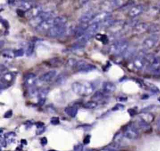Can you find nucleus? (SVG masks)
Segmentation results:
<instances>
[{
	"label": "nucleus",
	"instance_id": "cd10ccee",
	"mask_svg": "<svg viewBox=\"0 0 160 151\" xmlns=\"http://www.w3.org/2000/svg\"><path fill=\"white\" fill-rule=\"evenodd\" d=\"M98 105V103L97 102L94 100H92V101H89L85 103L84 105V107L88 109H94L96 108Z\"/></svg>",
	"mask_w": 160,
	"mask_h": 151
},
{
	"label": "nucleus",
	"instance_id": "5701e85b",
	"mask_svg": "<svg viewBox=\"0 0 160 151\" xmlns=\"http://www.w3.org/2000/svg\"><path fill=\"white\" fill-rule=\"evenodd\" d=\"M138 128L144 132H150L151 130V127L150 125V124L142 119H140L138 121Z\"/></svg>",
	"mask_w": 160,
	"mask_h": 151
},
{
	"label": "nucleus",
	"instance_id": "f03ea898",
	"mask_svg": "<svg viewBox=\"0 0 160 151\" xmlns=\"http://www.w3.org/2000/svg\"><path fill=\"white\" fill-rule=\"evenodd\" d=\"M128 48V41L126 40H119L111 45L109 51L111 53L116 56H123Z\"/></svg>",
	"mask_w": 160,
	"mask_h": 151
},
{
	"label": "nucleus",
	"instance_id": "72a5a7b5",
	"mask_svg": "<svg viewBox=\"0 0 160 151\" xmlns=\"http://www.w3.org/2000/svg\"><path fill=\"white\" fill-rule=\"evenodd\" d=\"M45 130H46V127L44 125L42 126V127H38V128H37L36 134L37 135H41L42 133H44Z\"/></svg>",
	"mask_w": 160,
	"mask_h": 151
},
{
	"label": "nucleus",
	"instance_id": "c756f323",
	"mask_svg": "<svg viewBox=\"0 0 160 151\" xmlns=\"http://www.w3.org/2000/svg\"><path fill=\"white\" fill-rule=\"evenodd\" d=\"M34 45L33 43L30 42L26 49V54L28 56H31L34 52Z\"/></svg>",
	"mask_w": 160,
	"mask_h": 151
},
{
	"label": "nucleus",
	"instance_id": "9b49d317",
	"mask_svg": "<svg viewBox=\"0 0 160 151\" xmlns=\"http://www.w3.org/2000/svg\"><path fill=\"white\" fill-rule=\"evenodd\" d=\"M44 11L43 7L41 5H35L29 10L26 11L25 16L29 19H33L39 16L41 12Z\"/></svg>",
	"mask_w": 160,
	"mask_h": 151
},
{
	"label": "nucleus",
	"instance_id": "de8ad7c7",
	"mask_svg": "<svg viewBox=\"0 0 160 151\" xmlns=\"http://www.w3.org/2000/svg\"><path fill=\"white\" fill-rule=\"evenodd\" d=\"M49 151H57V150H49Z\"/></svg>",
	"mask_w": 160,
	"mask_h": 151
},
{
	"label": "nucleus",
	"instance_id": "4c0bfd02",
	"mask_svg": "<svg viewBox=\"0 0 160 151\" xmlns=\"http://www.w3.org/2000/svg\"><path fill=\"white\" fill-rule=\"evenodd\" d=\"M90 142V135H86L84 139V144L85 145L88 144Z\"/></svg>",
	"mask_w": 160,
	"mask_h": 151
},
{
	"label": "nucleus",
	"instance_id": "6e6552de",
	"mask_svg": "<svg viewBox=\"0 0 160 151\" xmlns=\"http://www.w3.org/2000/svg\"><path fill=\"white\" fill-rule=\"evenodd\" d=\"M67 31L66 26H54L49 29L46 34L49 37L57 38L64 35Z\"/></svg>",
	"mask_w": 160,
	"mask_h": 151
},
{
	"label": "nucleus",
	"instance_id": "9d476101",
	"mask_svg": "<svg viewBox=\"0 0 160 151\" xmlns=\"http://www.w3.org/2000/svg\"><path fill=\"white\" fill-rule=\"evenodd\" d=\"M146 62H147V61H146V56L141 54H139L133 59L132 65L135 69L138 71H140L144 67Z\"/></svg>",
	"mask_w": 160,
	"mask_h": 151
},
{
	"label": "nucleus",
	"instance_id": "c9c22d12",
	"mask_svg": "<svg viewBox=\"0 0 160 151\" xmlns=\"http://www.w3.org/2000/svg\"><path fill=\"white\" fill-rule=\"evenodd\" d=\"M12 112L11 110H9L7 112H6V113L4 114V118H9L12 116Z\"/></svg>",
	"mask_w": 160,
	"mask_h": 151
},
{
	"label": "nucleus",
	"instance_id": "49530a36",
	"mask_svg": "<svg viewBox=\"0 0 160 151\" xmlns=\"http://www.w3.org/2000/svg\"><path fill=\"white\" fill-rule=\"evenodd\" d=\"M89 0H81V1L83 2V3H86V2H87L88 1H89Z\"/></svg>",
	"mask_w": 160,
	"mask_h": 151
},
{
	"label": "nucleus",
	"instance_id": "ea45409f",
	"mask_svg": "<svg viewBox=\"0 0 160 151\" xmlns=\"http://www.w3.org/2000/svg\"><path fill=\"white\" fill-rule=\"evenodd\" d=\"M156 128H157V130L160 132V117L158 118L156 122Z\"/></svg>",
	"mask_w": 160,
	"mask_h": 151
},
{
	"label": "nucleus",
	"instance_id": "58836bf2",
	"mask_svg": "<svg viewBox=\"0 0 160 151\" xmlns=\"http://www.w3.org/2000/svg\"><path fill=\"white\" fill-rule=\"evenodd\" d=\"M64 80V77L62 76V75H61V76H59L57 78L56 81H57V82H58V84H60V83H61L62 81Z\"/></svg>",
	"mask_w": 160,
	"mask_h": 151
},
{
	"label": "nucleus",
	"instance_id": "4468645a",
	"mask_svg": "<svg viewBox=\"0 0 160 151\" xmlns=\"http://www.w3.org/2000/svg\"><path fill=\"white\" fill-rule=\"evenodd\" d=\"M14 76L12 72L4 73L1 78V87L2 89L5 87H8L10 84L13 81Z\"/></svg>",
	"mask_w": 160,
	"mask_h": 151
},
{
	"label": "nucleus",
	"instance_id": "2f4dec72",
	"mask_svg": "<svg viewBox=\"0 0 160 151\" xmlns=\"http://www.w3.org/2000/svg\"><path fill=\"white\" fill-rule=\"evenodd\" d=\"M15 57H21L24 54V51L22 49H19L17 50H15Z\"/></svg>",
	"mask_w": 160,
	"mask_h": 151
},
{
	"label": "nucleus",
	"instance_id": "2eb2a0df",
	"mask_svg": "<svg viewBox=\"0 0 160 151\" xmlns=\"http://www.w3.org/2000/svg\"><path fill=\"white\" fill-rule=\"evenodd\" d=\"M144 11V7L142 5L138 4L132 6L128 11V16L131 18L136 17L141 14Z\"/></svg>",
	"mask_w": 160,
	"mask_h": 151
},
{
	"label": "nucleus",
	"instance_id": "4be33fe9",
	"mask_svg": "<svg viewBox=\"0 0 160 151\" xmlns=\"http://www.w3.org/2000/svg\"><path fill=\"white\" fill-rule=\"evenodd\" d=\"M102 90L108 94V93H112L114 92L116 89V85L112 82H104L102 84Z\"/></svg>",
	"mask_w": 160,
	"mask_h": 151
},
{
	"label": "nucleus",
	"instance_id": "6ab92c4d",
	"mask_svg": "<svg viewBox=\"0 0 160 151\" xmlns=\"http://www.w3.org/2000/svg\"><path fill=\"white\" fill-rule=\"evenodd\" d=\"M95 16L96 13L92 11L86 12L80 17L79 22L82 23H90Z\"/></svg>",
	"mask_w": 160,
	"mask_h": 151
},
{
	"label": "nucleus",
	"instance_id": "1a4fd4ad",
	"mask_svg": "<svg viewBox=\"0 0 160 151\" xmlns=\"http://www.w3.org/2000/svg\"><path fill=\"white\" fill-rule=\"evenodd\" d=\"M112 14L109 11H102L99 13H98L96 14L93 19L91 21L90 23H98L100 24L104 21H106L108 20H109L111 19ZM89 23V24H90Z\"/></svg>",
	"mask_w": 160,
	"mask_h": 151
},
{
	"label": "nucleus",
	"instance_id": "20e7f679",
	"mask_svg": "<svg viewBox=\"0 0 160 151\" xmlns=\"http://www.w3.org/2000/svg\"><path fill=\"white\" fill-rule=\"evenodd\" d=\"M123 135L129 139H136L139 137V129L134 124H129L124 127Z\"/></svg>",
	"mask_w": 160,
	"mask_h": 151
},
{
	"label": "nucleus",
	"instance_id": "473e14b6",
	"mask_svg": "<svg viewBox=\"0 0 160 151\" xmlns=\"http://www.w3.org/2000/svg\"><path fill=\"white\" fill-rule=\"evenodd\" d=\"M124 109V105L121 104H117L116 105H114L113 107V108L112 109V110H122Z\"/></svg>",
	"mask_w": 160,
	"mask_h": 151
},
{
	"label": "nucleus",
	"instance_id": "a18cd8bd",
	"mask_svg": "<svg viewBox=\"0 0 160 151\" xmlns=\"http://www.w3.org/2000/svg\"><path fill=\"white\" fill-rule=\"evenodd\" d=\"M21 1H34V0H19Z\"/></svg>",
	"mask_w": 160,
	"mask_h": 151
},
{
	"label": "nucleus",
	"instance_id": "79ce46f5",
	"mask_svg": "<svg viewBox=\"0 0 160 151\" xmlns=\"http://www.w3.org/2000/svg\"><path fill=\"white\" fill-rule=\"evenodd\" d=\"M35 125H36L37 128H38V127H41L44 126V124L43 122H38L35 123Z\"/></svg>",
	"mask_w": 160,
	"mask_h": 151
},
{
	"label": "nucleus",
	"instance_id": "c03bdc74",
	"mask_svg": "<svg viewBox=\"0 0 160 151\" xmlns=\"http://www.w3.org/2000/svg\"><path fill=\"white\" fill-rule=\"evenodd\" d=\"M127 100V98H124V97H119V99H118V100L120 101V102H122V101H126Z\"/></svg>",
	"mask_w": 160,
	"mask_h": 151
},
{
	"label": "nucleus",
	"instance_id": "c85d7f7f",
	"mask_svg": "<svg viewBox=\"0 0 160 151\" xmlns=\"http://www.w3.org/2000/svg\"><path fill=\"white\" fill-rule=\"evenodd\" d=\"M160 31V26L157 24H149V28L148 32L154 34L156 32H158Z\"/></svg>",
	"mask_w": 160,
	"mask_h": 151
},
{
	"label": "nucleus",
	"instance_id": "b1692460",
	"mask_svg": "<svg viewBox=\"0 0 160 151\" xmlns=\"http://www.w3.org/2000/svg\"><path fill=\"white\" fill-rule=\"evenodd\" d=\"M139 118L140 119H142L148 123H151L154 120V115L149 112H142L139 114Z\"/></svg>",
	"mask_w": 160,
	"mask_h": 151
},
{
	"label": "nucleus",
	"instance_id": "37998d69",
	"mask_svg": "<svg viewBox=\"0 0 160 151\" xmlns=\"http://www.w3.org/2000/svg\"><path fill=\"white\" fill-rule=\"evenodd\" d=\"M128 112H129V115H130L131 116H133V115L136 114L135 111H134L132 109H129V110H128Z\"/></svg>",
	"mask_w": 160,
	"mask_h": 151
},
{
	"label": "nucleus",
	"instance_id": "412c9836",
	"mask_svg": "<svg viewBox=\"0 0 160 151\" xmlns=\"http://www.w3.org/2000/svg\"><path fill=\"white\" fill-rule=\"evenodd\" d=\"M49 90L48 89H42L38 93V104L41 106L43 105L46 99V96L48 94Z\"/></svg>",
	"mask_w": 160,
	"mask_h": 151
},
{
	"label": "nucleus",
	"instance_id": "0eeeda50",
	"mask_svg": "<svg viewBox=\"0 0 160 151\" xmlns=\"http://www.w3.org/2000/svg\"><path fill=\"white\" fill-rule=\"evenodd\" d=\"M160 36L158 34H152L149 37H146L142 42V47L146 49L149 50L153 48L159 41Z\"/></svg>",
	"mask_w": 160,
	"mask_h": 151
},
{
	"label": "nucleus",
	"instance_id": "f704fd0d",
	"mask_svg": "<svg viewBox=\"0 0 160 151\" xmlns=\"http://www.w3.org/2000/svg\"><path fill=\"white\" fill-rule=\"evenodd\" d=\"M51 123L53 125H57L59 123V119L57 117H54L51 119Z\"/></svg>",
	"mask_w": 160,
	"mask_h": 151
},
{
	"label": "nucleus",
	"instance_id": "ddd939ff",
	"mask_svg": "<svg viewBox=\"0 0 160 151\" xmlns=\"http://www.w3.org/2000/svg\"><path fill=\"white\" fill-rule=\"evenodd\" d=\"M149 24L145 22H140L135 24L132 29V32L134 34H142L145 32H148Z\"/></svg>",
	"mask_w": 160,
	"mask_h": 151
},
{
	"label": "nucleus",
	"instance_id": "bb28decb",
	"mask_svg": "<svg viewBox=\"0 0 160 151\" xmlns=\"http://www.w3.org/2000/svg\"><path fill=\"white\" fill-rule=\"evenodd\" d=\"M2 56L5 58L8 59H12L13 57H15V51L11 49H6L2 51L1 52Z\"/></svg>",
	"mask_w": 160,
	"mask_h": 151
},
{
	"label": "nucleus",
	"instance_id": "393cba45",
	"mask_svg": "<svg viewBox=\"0 0 160 151\" xmlns=\"http://www.w3.org/2000/svg\"><path fill=\"white\" fill-rule=\"evenodd\" d=\"M78 109L76 106H68L64 109L65 113L71 117H75L78 114Z\"/></svg>",
	"mask_w": 160,
	"mask_h": 151
},
{
	"label": "nucleus",
	"instance_id": "423d86ee",
	"mask_svg": "<svg viewBox=\"0 0 160 151\" xmlns=\"http://www.w3.org/2000/svg\"><path fill=\"white\" fill-rule=\"evenodd\" d=\"M56 17V16H55ZM55 17L46 19L39 25H38L35 28V30L38 32H47L49 29L56 26V21Z\"/></svg>",
	"mask_w": 160,
	"mask_h": 151
},
{
	"label": "nucleus",
	"instance_id": "e433bc0d",
	"mask_svg": "<svg viewBox=\"0 0 160 151\" xmlns=\"http://www.w3.org/2000/svg\"><path fill=\"white\" fill-rule=\"evenodd\" d=\"M6 139H5V137H3L2 136H1V145L2 147H6Z\"/></svg>",
	"mask_w": 160,
	"mask_h": 151
},
{
	"label": "nucleus",
	"instance_id": "7c9ffc66",
	"mask_svg": "<svg viewBox=\"0 0 160 151\" xmlns=\"http://www.w3.org/2000/svg\"><path fill=\"white\" fill-rule=\"evenodd\" d=\"M74 151H89L88 149H86L82 144H79L74 147Z\"/></svg>",
	"mask_w": 160,
	"mask_h": 151
},
{
	"label": "nucleus",
	"instance_id": "a878e982",
	"mask_svg": "<svg viewBox=\"0 0 160 151\" xmlns=\"http://www.w3.org/2000/svg\"><path fill=\"white\" fill-rule=\"evenodd\" d=\"M105 93L103 90L102 92V91H97L94 93V94L92 96V99L93 100L98 102H100V101H102L103 99H105Z\"/></svg>",
	"mask_w": 160,
	"mask_h": 151
},
{
	"label": "nucleus",
	"instance_id": "f3484780",
	"mask_svg": "<svg viewBox=\"0 0 160 151\" xmlns=\"http://www.w3.org/2000/svg\"><path fill=\"white\" fill-rule=\"evenodd\" d=\"M24 81L25 85L27 87H28L29 88L33 87H34V85L36 83V81H37L36 76L33 73H29L25 76Z\"/></svg>",
	"mask_w": 160,
	"mask_h": 151
},
{
	"label": "nucleus",
	"instance_id": "f257e3e1",
	"mask_svg": "<svg viewBox=\"0 0 160 151\" xmlns=\"http://www.w3.org/2000/svg\"><path fill=\"white\" fill-rule=\"evenodd\" d=\"M72 91L79 95L87 96L91 94L94 90V85L90 82H74L71 85Z\"/></svg>",
	"mask_w": 160,
	"mask_h": 151
},
{
	"label": "nucleus",
	"instance_id": "7ed1b4c3",
	"mask_svg": "<svg viewBox=\"0 0 160 151\" xmlns=\"http://www.w3.org/2000/svg\"><path fill=\"white\" fill-rule=\"evenodd\" d=\"M54 17H55V14L53 11H44L37 17L30 19V24L31 26H34V27H36L38 25H39L42 21L46 20V19H50V18H52Z\"/></svg>",
	"mask_w": 160,
	"mask_h": 151
},
{
	"label": "nucleus",
	"instance_id": "39448f33",
	"mask_svg": "<svg viewBox=\"0 0 160 151\" xmlns=\"http://www.w3.org/2000/svg\"><path fill=\"white\" fill-rule=\"evenodd\" d=\"M146 58L149 63V70L154 74L160 73V57L152 56L151 57H146Z\"/></svg>",
	"mask_w": 160,
	"mask_h": 151
},
{
	"label": "nucleus",
	"instance_id": "a211bd4d",
	"mask_svg": "<svg viewBox=\"0 0 160 151\" xmlns=\"http://www.w3.org/2000/svg\"><path fill=\"white\" fill-rule=\"evenodd\" d=\"M57 74V72L55 70L49 71L39 77V80L42 82H48L54 79Z\"/></svg>",
	"mask_w": 160,
	"mask_h": 151
},
{
	"label": "nucleus",
	"instance_id": "aec40b11",
	"mask_svg": "<svg viewBox=\"0 0 160 151\" xmlns=\"http://www.w3.org/2000/svg\"><path fill=\"white\" fill-rule=\"evenodd\" d=\"M35 1H19L16 2L18 6L24 11H28L35 6Z\"/></svg>",
	"mask_w": 160,
	"mask_h": 151
},
{
	"label": "nucleus",
	"instance_id": "a19ab883",
	"mask_svg": "<svg viewBox=\"0 0 160 151\" xmlns=\"http://www.w3.org/2000/svg\"><path fill=\"white\" fill-rule=\"evenodd\" d=\"M47 142H48V140H47V139L46 138V137H42V138H41V143L42 144V145H46V144H47Z\"/></svg>",
	"mask_w": 160,
	"mask_h": 151
},
{
	"label": "nucleus",
	"instance_id": "f8f14e48",
	"mask_svg": "<svg viewBox=\"0 0 160 151\" xmlns=\"http://www.w3.org/2000/svg\"><path fill=\"white\" fill-rule=\"evenodd\" d=\"M78 71L79 72H89L90 71H92L94 69H96V66H94L92 64L87 63L83 61H78L76 67Z\"/></svg>",
	"mask_w": 160,
	"mask_h": 151
},
{
	"label": "nucleus",
	"instance_id": "dca6fc26",
	"mask_svg": "<svg viewBox=\"0 0 160 151\" xmlns=\"http://www.w3.org/2000/svg\"><path fill=\"white\" fill-rule=\"evenodd\" d=\"M89 25V23L80 22V24L74 30V36H76L77 38H79V37L82 36L86 32Z\"/></svg>",
	"mask_w": 160,
	"mask_h": 151
}]
</instances>
